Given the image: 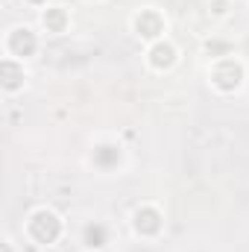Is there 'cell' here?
<instances>
[{"instance_id": "cell-2", "label": "cell", "mask_w": 249, "mask_h": 252, "mask_svg": "<svg viewBox=\"0 0 249 252\" xmlns=\"http://www.w3.org/2000/svg\"><path fill=\"white\" fill-rule=\"evenodd\" d=\"M241 76H244V70H241V64L235 62V59L220 62L217 67H214V73H211L214 85H217V88H223V91H235V88L241 85Z\"/></svg>"}, {"instance_id": "cell-3", "label": "cell", "mask_w": 249, "mask_h": 252, "mask_svg": "<svg viewBox=\"0 0 249 252\" xmlns=\"http://www.w3.org/2000/svg\"><path fill=\"white\" fill-rule=\"evenodd\" d=\"M135 30H138V35L141 38H158L161 32H164V21L158 18V12H141L138 18H135Z\"/></svg>"}, {"instance_id": "cell-12", "label": "cell", "mask_w": 249, "mask_h": 252, "mask_svg": "<svg viewBox=\"0 0 249 252\" xmlns=\"http://www.w3.org/2000/svg\"><path fill=\"white\" fill-rule=\"evenodd\" d=\"M30 3H44V0H30Z\"/></svg>"}, {"instance_id": "cell-9", "label": "cell", "mask_w": 249, "mask_h": 252, "mask_svg": "<svg viewBox=\"0 0 249 252\" xmlns=\"http://www.w3.org/2000/svg\"><path fill=\"white\" fill-rule=\"evenodd\" d=\"M118 158H121V153H118V147H100L97 153H94V161L97 164H103V167H109V164H118Z\"/></svg>"}, {"instance_id": "cell-10", "label": "cell", "mask_w": 249, "mask_h": 252, "mask_svg": "<svg viewBox=\"0 0 249 252\" xmlns=\"http://www.w3.org/2000/svg\"><path fill=\"white\" fill-rule=\"evenodd\" d=\"M85 244L88 247H103L106 244V229L103 226H88L85 229Z\"/></svg>"}, {"instance_id": "cell-5", "label": "cell", "mask_w": 249, "mask_h": 252, "mask_svg": "<svg viewBox=\"0 0 249 252\" xmlns=\"http://www.w3.org/2000/svg\"><path fill=\"white\" fill-rule=\"evenodd\" d=\"M135 229H138L141 235H156V232L161 229V214H158L156 208H138V214H135Z\"/></svg>"}, {"instance_id": "cell-11", "label": "cell", "mask_w": 249, "mask_h": 252, "mask_svg": "<svg viewBox=\"0 0 249 252\" xmlns=\"http://www.w3.org/2000/svg\"><path fill=\"white\" fill-rule=\"evenodd\" d=\"M3 252H12V250H9V244H3Z\"/></svg>"}, {"instance_id": "cell-8", "label": "cell", "mask_w": 249, "mask_h": 252, "mask_svg": "<svg viewBox=\"0 0 249 252\" xmlns=\"http://www.w3.org/2000/svg\"><path fill=\"white\" fill-rule=\"evenodd\" d=\"M64 24H67L64 9H47V12H44V27H47L50 32H62Z\"/></svg>"}, {"instance_id": "cell-6", "label": "cell", "mask_w": 249, "mask_h": 252, "mask_svg": "<svg viewBox=\"0 0 249 252\" xmlns=\"http://www.w3.org/2000/svg\"><path fill=\"white\" fill-rule=\"evenodd\" d=\"M150 62H153V67H170V64L176 62V50H173V44L158 41V44L150 50Z\"/></svg>"}, {"instance_id": "cell-4", "label": "cell", "mask_w": 249, "mask_h": 252, "mask_svg": "<svg viewBox=\"0 0 249 252\" xmlns=\"http://www.w3.org/2000/svg\"><path fill=\"white\" fill-rule=\"evenodd\" d=\"M9 50L15 56H32L35 53V35L27 30V27H18L12 35H9Z\"/></svg>"}, {"instance_id": "cell-1", "label": "cell", "mask_w": 249, "mask_h": 252, "mask_svg": "<svg viewBox=\"0 0 249 252\" xmlns=\"http://www.w3.org/2000/svg\"><path fill=\"white\" fill-rule=\"evenodd\" d=\"M30 235H32L38 244H53V241L62 235V223H59V217H56L53 211H38V214H32V220H30Z\"/></svg>"}, {"instance_id": "cell-7", "label": "cell", "mask_w": 249, "mask_h": 252, "mask_svg": "<svg viewBox=\"0 0 249 252\" xmlns=\"http://www.w3.org/2000/svg\"><path fill=\"white\" fill-rule=\"evenodd\" d=\"M0 73H3V88H6V91H15V88L21 85V79H24V67H18L12 59H3Z\"/></svg>"}]
</instances>
